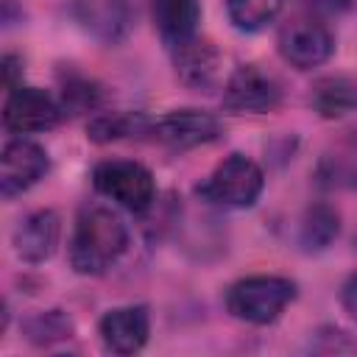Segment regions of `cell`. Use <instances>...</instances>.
I'll use <instances>...</instances> for the list:
<instances>
[{
  "instance_id": "cell-1",
  "label": "cell",
  "mask_w": 357,
  "mask_h": 357,
  "mask_svg": "<svg viewBox=\"0 0 357 357\" xmlns=\"http://www.w3.org/2000/svg\"><path fill=\"white\" fill-rule=\"evenodd\" d=\"M128 248L126 223L106 206L81 209L70 243V265L75 273L98 276L112 268Z\"/></svg>"
},
{
  "instance_id": "cell-2",
  "label": "cell",
  "mask_w": 357,
  "mask_h": 357,
  "mask_svg": "<svg viewBox=\"0 0 357 357\" xmlns=\"http://www.w3.org/2000/svg\"><path fill=\"white\" fill-rule=\"evenodd\" d=\"M296 298V284L284 276H248L229 287L226 307L248 324H271Z\"/></svg>"
},
{
  "instance_id": "cell-3",
  "label": "cell",
  "mask_w": 357,
  "mask_h": 357,
  "mask_svg": "<svg viewBox=\"0 0 357 357\" xmlns=\"http://www.w3.org/2000/svg\"><path fill=\"white\" fill-rule=\"evenodd\" d=\"M265 176L259 165L243 153H231L212 170V176L204 184H198V195L218 206L245 209L259 198Z\"/></svg>"
},
{
  "instance_id": "cell-4",
  "label": "cell",
  "mask_w": 357,
  "mask_h": 357,
  "mask_svg": "<svg viewBox=\"0 0 357 357\" xmlns=\"http://www.w3.org/2000/svg\"><path fill=\"white\" fill-rule=\"evenodd\" d=\"M92 184L98 192H103L106 198L117 201L120 206H126L131 212L151 209L153 195H156L151 170L142 167L139 162H128V159L100 162L92 173Z\"/></svg>"
},
{
  "instance_id": "cell-5",
  "label": "cell",
  "mask_w": 357,
  "mask_h": 357,
  "mask_svg": "<svg viewBox=\"0 0 357 357\" xmlns=\"http://www.w3.org/2000/svg\"><path fill=\"white\" fill-rule=\"evenodd\" d=\"M279 50L293 67L310 70V67L324 64L332 56L335 39L324 22H318L312 17H296L282 28Z\"/></svg>"
},
{
  "instance_id": "cell-6",
  "label": "cell",
  "mask_w": 357,
  "mask_h": 357,
  "mask_svg": "<svg viewBox=\"0 0 357 357\" xmlns=\"http://www.w3.org/2000/svg\"><path fill=\"white\" fill-rule=\"evenodd\" d=\"M61 120V106L36 86H17L8 92L3 106V126L11 134H33L47 131Z\"/></svg>"
},
{
  "instance_id": "cell-7",
  "label": "cell",
  "mask_w": 357,
  "mask_h": 357,
  "mask_svg": "<svg viewBox=\"0 0 357 357\" xmlns=\"http://www.w3.org/2000/svg\"><path fill=\"white\" fill-rule=\"evenodd\" d=\"M279 100H282L279 84L271 75H265L262 70H257L254 64L237 67L223 89V106L229 112L262 114V112H273L279 106Z\"/></svg>"
},
{
  "instance_id": "cell-8",
  "label": "cell",
  "mask_w": 357,
  "mask_h": 357,
  "mask_svg": "<svg viewBox=\"0 0 357 357\" xmlns=\"http://www.w3.org/2000/svg\"><path fill=\"white\" fill-rule=\"evenodd\" d=\"M151 134L170 145V148H195L215 142L223 134V126L215 114L201 112V109H176L159 120H153Z\"/></svg>"
},
{
  "instance_id": "cell-9",
  "label": "cell",
  "mask_w": 357,
  "mask_h": 357,
  "mask_svg": "<svg viewBox=\"0 0 357 357\" xmlns=\"http://www.w3.org/2000/svg\"><path fill=\"white\" fill-rule=\"evenodd\" d=\"M47 173V153L31 139H11L0 156V192L14 198Z\"/></svg>"
},
{
  "instance_id": "cell-10",
  "label": "cell",
  "mask_w": 357,
  "mask_h": 357,
  "mask_svg": "<svg viewBox=\"0 0 357 357\" xmlns=\"http://www.w3.org/2000/svg\"><path fill=\"white\" fill-rule=\"evenodd\" d=\"M59 215L53 209H36L14 229V251L25 262H45L59 245Z\"/></svg>"
},
{
  "instance_id": "cell-11",
  "label": "cell",
  "mask_w": 357,
  "mask_h": 357,
  "mask_svg": "<svg viewBox=\"0 0 357 357\" xmlns=\"http://www.w3.org/2000/svg\"><path fill=\"white\" fill-rule=\"evenodd\" d=\"M151 332L145 307H117L100 318V337L114 354H134L145 346Z\"/></svg>"
},
{
  "instance_id": "cell-12",
  "label": "cell",
  "mask_w": 357,
  "mask_h": 357,
  "mask_svg": "<svg viewBox=\"0 0 357 357\" xmlns=\"http://www.w3.org/2000/svg\"><path fill=\"white\" fill-rule=\"evenodd\" d=\"M220 56L206 39H187L176 45V73L178 78L192 89H206L218 78Z\"/></svg>"
},
{
  "instance_id": "cell-13",
  "label": "cell",
  "mask_w": 357,
  "mask_h": 357,
  "mask_svg": "<svg viewBox=\"0 0 357 357\" xmlns=\"http://www.w3.org/2000/svg\"><path fill=\"white\" fill-rule=\"evenodd\" d=\"M315 176L324 187L357 190V128L346 131L324 151Z\"/></svg>"
},
{
  "instance_id": "cell-14",
  "label": "cell",
  "mask_w": 357,
  "mask_h": 357,
  "mask_svg": "<svg viewBox=\"0 0 357 357\" xmlns=\"http://www.w3.org/2000/svg\"><path fill=\"white\" fill-rule=\"evenodd\" d=\"M151 17L167 45H181L195 36L198 25V3L195 0H151Z\"/></svg>"
},
{
  "instance_id": "cell-15",
  "label": "cell",
  "mask_w": 357,
  "mask_h": 357,
  "mask_svg": "<svg viewBox=\"0 0 357 357\" xmlns=\"http://www.w3.org/2000/svg\"><path fill=\"white\" fill-rule=\"evenodd\" d=\"M310 100H312V109L326 120L346 117V114L357 112V84L351 78H346V75L321 78L312 86Z\"/></svg>"
},
{
  "instance_id": "cell-16",
  "label": "cell",
  "mask_w": 357,
  "mask_h": 357,
  "mask_svg": "<svg viewBox=\"0 0 357 357\" xmlns=\"http://www.w3.org/2000/svg\"><path fill=\"white\" fill-rule=\"evenodd\" d=\"M151 128H153V120H148L139 112H103L92 117V123L86 126V134L92 142H112L123 137L151 134Z\"/></svg>"
},
{
  "instance_id": "cell-17",
  "label": "cell",
  "mask_w": 357,
  "mask_h": 357,
  "mask_svg": "<svg viewBox=\"0 0 357 357\" xmlns=\"http://www.w3.org/2000/svg\"><path fill=\"white\" fill-rule=\"evenodd\" d=\"M340 231V220H337V212L326 204H315L307 209L304 220H301V243L304 248L310 251H321L326 248Z\"/></svg>"
},
{
  "instance_id": "cell-18",
  "label": "cell",
  "mask_w": 357,
  "mask_h": 357,
  "mask_svg": "<svg viewBox=\"0 0 357 357\" xmlns=\"http://www.w3.org/2000/svg\"><path fill=\"white\" fill-rule=\"evenodd\" d=\"M284 0H226L229 17L240 31H262L282 11Z\"/></svg>"
},
{
  "instance_id": "cell-19",
  "label": "cell",
  "mask_w": 357,
  "mask_h": 357,
  "mask_svg": "<svg viewBox=\"0 0 357 357\" xmlns=\"http://www.w3.org/2000/svg\"><path fill=\"white\" fill-rule=\"evenodd\" d=\"M25 332H28V337L36 340V343H53V340L70 337L73 324H70V318H67L61 310H47V312L33 315V318L25 324Z\"/></svg>"
},
{
  "instance_id": "cell-20",
  "label": "cell",
  "mask_w": 357,
  "mask_h": 357,
  "mask_svg": "<svg viewBox=\"0 0 357 357\" xmlns=\"http://www.w3.org/2000/svg\"><path fill=\"white\" fill-rule=\"evenodd\" d=\"M100 103V89L86 81V78H73L64 84V109L70 112H86V109H98Z\"/></svg>"
},
{
  "instance_id": "cell-21",
  "label": "cell",
  "mask_w": 357,
  "mask_h": 357,
  "mask_svg": "<svg viewBox=\"0 0 357 357\" xmlns=\"http://www.w3.org/2000/svg\"><path fill=\"white\" fill-rule=\"evenodd\" d=\"M340 298H343V307H346V312L357 321V273L343 284V293H340Z\"/></svg>"
},
{
  "instance_id": "cell-22",
  "label": "cell",
  "mask_w": 357,
  "mask_h": 357,
  "mask_svg": "<svg viewBox=\"0 0 357 357\" xmlns=\"http://www.w3.org/2000/svg\"><path fill=\"white\" fill-rule=\"evenodd\" d=\"M17 73H20V67H17V56H6L3 59V81H6V89L11 92V89H17Z\"/></svg>"
},
{
  "instance_id": "cell-23",
  "label": "cell",
  "mask_w": 357,
  "mask_h": 357,
  "mask_svg": "<svg viewBox=\"0 0 357 357\" xmlns=\"http://www.w3.org/2000/svg\"><path fill=\"white\" fill-rule=\"evenodd\" d=\"M103 6H106V11H114V8H117V3H114V0H103ZM86 20H89L92 25H98V20H103V25H106V28H114V22H109V14H89Z\"/></svg>"
}]
</instances>
